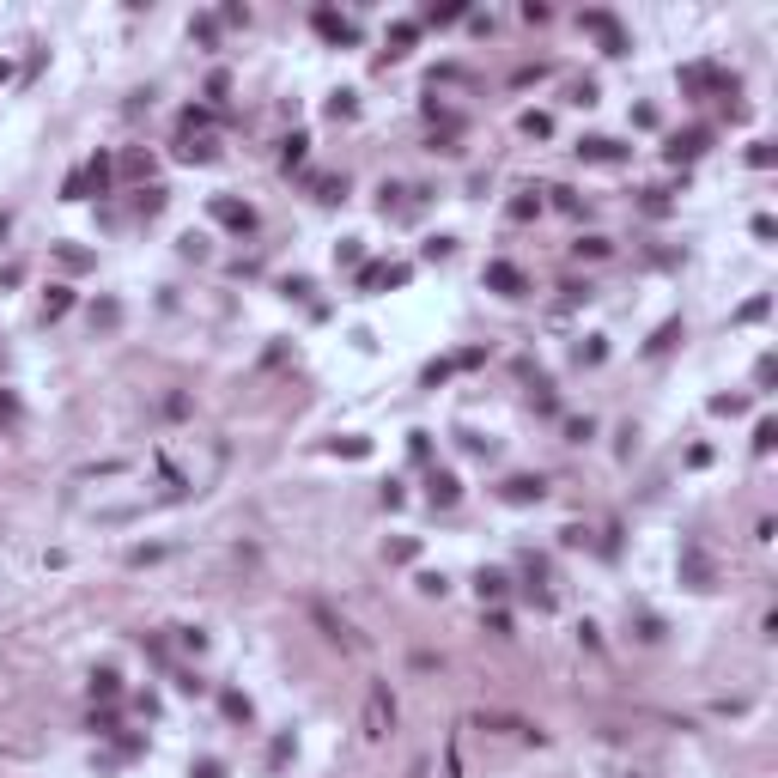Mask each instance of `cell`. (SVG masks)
Returning a JSON list of instances; mask_svg holds the SVG:
<instances>
[{"label":"cell","mask_w":778,"mask_h":778,"mask_svg":"<svg viewBox=\"0 0 778 778\" xmlns=\"http://www.w3.org/2000/svg\"><path fill=\"white\" fill-rule=\"evenodd\" d=\"M389 717H396V711H389V693H383V687H372V706H365V736H383V730H389Z\"/></svg>","instance_id":"cell-1"}]
</instances>
